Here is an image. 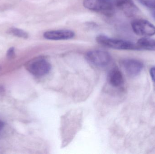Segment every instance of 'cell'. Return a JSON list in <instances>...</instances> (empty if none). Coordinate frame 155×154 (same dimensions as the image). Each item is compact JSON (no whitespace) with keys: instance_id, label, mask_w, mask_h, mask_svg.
I'll return each mask as SVG.
<instances>
[{"instance_id":"cell-1","label":"cell","mask_w":155,"mask_h":154,"mask_svg":"<svg viewBox=\"0 0 155 154\" xmlns=\"http://www.w3.org/2000/svg\"><path fill=\"white\" fill-rule=\"evenodd\" d=\"M100 45L111 49L125 50H138L136 43L128 41L109 38L104 35H99L96 39Z\"/></svg>"},{"instance_id":"cell-11","label":"cell","mask_w":155,"mask_h":154,"mask_svg":"<svg viewBox=\"0 0 155 154\" xmlns=\"http://www.w3.org/2000/svg\"><path fill=\"white\" fill-rule=\"evenodd\" d=\"M10 33L16 37L26 39L28 37V34L26 32L17 28H12L10 30Z\"/></svg>"},{"instance_id":"cell-15","label":"cell","mask_w":155,"mask_h":154,"mask_svg":"<svg viewBox=\"0 0 155 154\" xmlns=\"http://www.w3.org/2000/svg\"><path fill=\"white\" fill-rule=\"evenodd\" d=\"M4 126V124L3 122L0 120V132L3 128Z\"/></svg>"},{"instance_id":"cell-2","label":"cell","mask_w":155,"mask_h":154,"mask_svg":"<svg viewBox=\"0 0 155 154\" xmlns=\"http://www.w3.org/2000/svg\"><path fill=\"white\" fill-rule=\"evenodd\" d=\"M83 5L90 11L101 13L107 16L114 14L116 7L112 0H84Z\"/></svg>"},{"instance_id":"cell-3","label":"cell","mask_w":155,"mask_h":154,"mask_svg":"<svg viewBox=\"0 0 155 154\" xmlns=\"http://www.w3.org/2000/svg\"><path fill=\"white\" fill-rule=\"evenodd\" d=\"M85 57L89 63L98 67L107 66L112 61L110 54L107 52L101 50H94L88 52Z\"/></svg>"},{"instance_id":"cell-6","label":"cell","mask_w":155,"mask_h":154,"mask_svg":"<svg viewBox=\"0 0 155 154\" xmlns=\"http://www.w3.org/2000/svg\"><path fill=\"white\" fill-rule=\"evenodd\" d=\"M122 67L129 77H134L139 75L143 68L142 61L135 59H125L121 61Z\"/></svg>"},{"instance_id":"cell-13","label":"cell","mask_w":155,"mask_h":154,"mask_svg":"<svg viewBox=\"0 0 155 154\" xmlns=\"http://www.w3.org/2000/svg\"><path fill=\"white\" fill-rule=\"evenodd\" d=\"M6 56L9 58H12L15 56V49L13 47L10 48L7 52Z\"/></svg>"},{"instance_id":"cell-7","label":"cell","mask_w":155,"mask_h":154,"mask_svg":"<svg viewBox=\"0 0 155 154\" xmlns=\"http://www.w3.org/2000/svg\"><path fill=\"white\" fill-rule=\"evenodd\" d=\"M114 2L115 7L127 17H134L139 12V9L133 0H114Z\"/></svg>"},{"instance_id":"cell-14","label":"cell","mask_w":155,"mask_h":154,"mask_svg":"<svg viewBox=\"0 0 155 154\" xmlns=\"http://www.w3.org/2000/svg\"><path fill=\"white\" fill-rule=\"evenodd\" d=\"M150 74L153 81L155 84V67L151 68L150 70Z\"/></svg>"},{"instance_id":"cell-9","label":"cell","mask_w":155,"mask_h":154,"mask_svg":"<svg viewBox=\"0 0 155 154\" xmlns=\"http://www.w3.org/2000/svg\"><path fill=\"white\" fill-rule=\"evenodd\" d=\"M108 81L111 86L115 87H118L123 85L124 77L117 68H114L110 71L108 75Z\"/></svg>"},{"instance_id":"cell-8","label":"cell","mask_w":155,"mask_h":154,"mask_svg":"<svg viewBox=\"0 0 155 154\" xmlns=\"http://www.w3.org/2000/svg\"><path fill=\"white\" fill-rule=\"evenodd\" d=\"M75 36L74 32L69 30L47 31L44 33L45 39L51 40H63L72 39Z\"/></svg>"},{"instance_id":"cell-12","label":"cell","mask_w":155,"mask_h":154,"mask_svg":"<svg viewBox=\"0 0 155 154\" xmlns=\"http://www.w3.org/2000/svg\"><path fill=\"white\" fill-rule=\"evenodd\" d=\"M141 4L150 8H155V0H138Z\"/></svg>"},{"instance_id":"cell-10","label":"cell","mask_w":155,"mask_h":154,"mask_svg":"<svg viewBox=\"0 0 155 154\" xmlns=\"http://www.w3.org/2000/svg\"><path fill=\"white\" fill-rule=\"evenodd\" d=\"M138 50L155 51V39L143 38L136 43Z\"/></svg>"},{"instance_id":"cell-5","label":"cell","mask_w":155,"mask_h":154,"mask_svg":"<svg viewBox=\"0 0 155 154\" xmlns=\"http://www.w3.org/2000/svg\"><path fill=\"white\" fill-rule=\"evenodd\" d=\"M132 27L134 32L139 36L149 37L155 34V25L147 20H135L132 23Z\"/></svg>"},{"instance_id":"cell-16","label":"cell","mask_w":155,"mask_h":154,"mask_svg":"<svg viewBox=\"0 0 155 154\" xmlns=\"http://www.w3.org/2000/svg\"><path fill=\"white\" fill-rule=\"evenodd\" d=\"M152 16H153V18L155 20V8H153V11H152Z\"/></svg>"},{"instance_id":"cell-4","label":"cell","mask_w":155,"mask_h":154,"mask_svg":"<svg viewBox=\"0 0 155 154\" xmlns=\"http://www.w3.org/2000/svg\"><path fill=\"white\" fill-rule=\"evenodd\" d=\"M27 70L35 76L41 77L48 74L51 65L45 59L39 58L29 62L26 66Z\"/></svg>"}]
</instances>
